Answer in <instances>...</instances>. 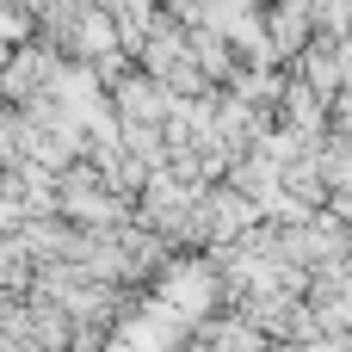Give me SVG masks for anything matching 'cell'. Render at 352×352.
Returning a JSON list of instances; mask_svg holds the SVG:
<instances>
[{
	"mask_svg": "<svg viewBox=\"0 0 352 352\" xmlns=\"http://www.w3.org/2000/svg\"><path fill=\"white\" fill-rule=\"evenodd\" d=\"M68 56H56L50 43H25V50H12V62H6V74H0V93L6 99H19V105H31V99H43L50 93V80H56V68H62Z\"/></svg>",
	"mask_w": 352,
	"mask_h": 352,
	"instance_id": "1",
	"label": "cell"
},
{
	"mask_svg": "<svg viewBox=\"0 0 352 352\" xmlns=\"http://www.w3.org/2000/svg\"><path fill=\"white\" fill-rule=\"evenodd\" d=\"M62 56L68 62H111V56H124V37H118V19H111V6H80L74 12V31H68V43H62Z\"/></svg>",
	"mask_w": 352,
	"mask_h": 352,
	"instance_id": "2",
	"label": "cell"
},
{
	"mask_svg": "<svg viewBox=\"0 0 352 352\" xmlns=\"http://www.w3.org/2000/svg\"><path fill=\"white\" fill-rule=\"evenodd\" d=\"M111 105L124 111V124H148V130H155V124H167V118H173V105H179V99H173L155 74L130 68V74L111 87Z\"/></svg>",
	"mask_w": 352,
	"mask_h": 352,
	"instance_id": "3",
	"label": "cell"
}]
</instances>
